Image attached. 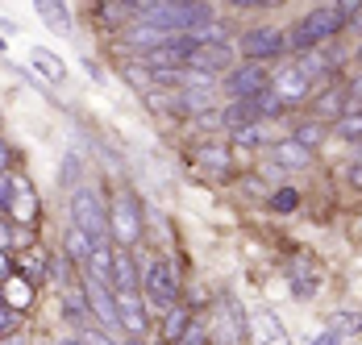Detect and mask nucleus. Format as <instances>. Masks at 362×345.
<instances>
[{"label": "nucleus", "instance_id": "f257e3e1", "mask_svg": "<svg viewBox=\"0 0 362 345\" xmlns=\"http://www.w3.org/2000/svg\"><path fill=\"white\" fill-rule=\"evenodd\" d=\"M341 30H346L341 4H321V8H313L308 17H300V21L291 25L288 46H296V50H313V46L329 42L333 34H341Z\"/></svg>", "mask_w": 362, "mask_h": 345}, {"label": "nucleus", "instance_id": "f03ea898", "mask_svg": "<svg viewBox=\"0 0 362 345\" xmlns=\"http://www.w3.org/2000/svg\"><path fill=\"white\" fill-rule=\"evenodd\" d=\"M71 221L75 229L88 238V242L100 245L109 242V212H105V200H100V192H92V187H79L71 196Z\"/></svg>", "mask_w": 362, "mask_h": 345}, {"label": "nucleus", "instance_id": "7ed1b4c3", "mask_svg": "<svg viewBox=\"0 0 362 345\" xmlns=\"http://www.w3.org/2000/svg\"><path fill=\"white\" fill-rule=\"evenodd\" d=\"M196 37L192 34H175L167 37L163 46H154L150 54H146V67L154 71V75H180V71H187V63H192V54H196Z\"/></svg>", "mask_w": 362, "mask_h": 345}, {"label": "nucleus", "instance_id": "20e7f679", "mask_svg": "<svg viewBox=\"0 0 362 345\" xmlns=\"http://www.w3.org/2000/svg\"><path fill=\"white\" fill-rule=\"evenodd\" d=\"M142 291H146V300H150L158 312H171L175 308V300H180L175 267H171L167 258H154V262L146 267V275H142Z\"/></svg>", "mask_w": 362, "mask_h": 345}, {"label": "nucleus", "instance_id": "39448f33", "mask_svg": "<svg viewBox=\"0 0 362 345\" xmlns=\"http://www.w3.org/2000/svg\"><path fill=\"white\" fill-rule=\"evenodd\" d=\"M109 238H117L125 250L142 238V212H138V200L129 192H121L109 204Z\"/></svg>", "mask_w": 362, "mask_h": 345}, {"label": "nucleus", "instance_id": "423d86ee", "mask_svg": "<svg viewBox=\"0 0 362 345\" xmlns=\"http://www.w3.org/2000/svg\"><path fill=\"white\" fill-rule=\"evenodd\" d=\"M284 46H288L284 30H271V25H258V30H246V34H242V54H246L250 63H258V59H275Z\"/></svg>", "mask_w": 362, "mask_h": 345}, {"label": "nucleus", "instance_id": "0eeeda50", "mask_svg": "<svg viewBox=\"0 0 362 345\" xmlns=\"http://www.w3.org/2000/svg\"><path fill=\"white\" fill-rule=\"evenodd\" d=\"M229 96H238V100H258L262 92H271V79H267V71L262 67H238V71H229Z\"/></svg>", "mask_w": 362, "mask_h": 345}, {"label": "nucleus", "instance_id": "6e6552de", "mask_svg": "<svg viewBox=\"0 0 362 345\" xmlns=\"http://www.w3.org/2000/svg\"><path fill=\"white\" fill-rule=\"evenodd\" d=\"M246 337L250 345H291V337L284 333V324H279V316L275 312H254L250 320H246Z\"/></svg>", "mask_w": 362, "mask_h": 345}, {"label": "nucleus", "instance_id": "1a4fd4ad", "mask_svg": "<svg viewBox=\"0 0 362 345\" xmlns=\"http://www.w3.org/2000/svg\"><path fill=\"white\" fill-rule=\"evenodd\" d=\"M83 296H88V308L96 312L109 329H121V316H117V296H112L100 279L88 275V283H83Z\"/></svg>", "mask_w": 362, "mask_h": 345}, {"label": "nucleus", "instance_id": "9d476101", "mask_svg": "<svg viewBox=\"0 0 362 345\" xmlns=\"http://www.w3.org/2000/svg\"><path fill=\"white\" fill-rule=\"evenodd\" d=\"M213 337L221 345H238L246 337V324H242V312H238V300L233 296L217 304V329H213Z\"/></svg>", "mask_w": 362, "mask_h": 345}, {"label": "nucleus", "instance_id": "9b49d317", "mask_svg": "<svg viewBox=\"0 0 362 345\" xmlns=\"http://www.w3.org/2000/svg\"><path fill=\"white\" fill-rule=\"evenodd\" d=\"M117 296V316L125 333H146V308L138 300V291H112Z\"/></svg>", "mask_w": 362, "mask_h": 345}, {"label": "nucleus", "instance_id": "f8f14e48", "mask_svg": "<svg viewBox=\"0 0 362 345\" xmlns=\"http://www.w3.org/2000/svg\"><path fill=\"white\" fill-rule=\"evenodd\" d=\"M271 92H275L284 104L304 100V92H308V75H304L300 67H284L275 79H271Z\"/></svg>", "mask_w": 362, "mask_h": 345}, {"label": "nucleus", "instance_id": "ddd939ff", "mask_svg": "<svg viewBox=\"0 0 362 345\" xmlns=\"http://www.w3.org/2000/svg\"><path fill=\"white\" fill-rule=\"evenodd\" d=\"M221 67H233V54H229V46H196V54H192V63L187 71H200V75H213Z\"/></svg>", "mask_w": 362, "mask_h": 345}, {"label": "nucleus", "instance_id": "4468645a", "mask_svg": "<svg viewBox=\"0 0 362 345\" xmlns=\"http://www.w3.org/2000/svg\"><path fill=\"white\" fill-rule=\"evenodd\" d=\"M4 212L17 221V225H30L37 216V196H34V187L30 183H17V192H13V200L4 204Z\"/></svg>", "mask_w": 362, "mask_h": 345}, {"label": "nucleus", "instance_id": "2eb2a0df", "mask_svg": "<svg viewBox=\"0 0 362 345\" xmlns=\"http://www.w3.org/2000/svg\"><path fill=\"white\" fill-rule=\"evenodd\" d=\"M112 291H138V271L129 250H112Z\"/></svg>", "mask_w": 362, "mask_h": 345}, {"label": "nucleus", "instance_id": "dca6fc26", "mask_svg": "<svg viewBox=\"0 0 362 345\" xmlns=\"http://www.w3.org/2000/svg\"><path fill=\"white\" fill-rule=\"evenodd\" d=\"M34 8H37V17H42L54 34H71V8H67L63 0H37Z\"/></svg>", "mask_w": 362, "mask_h": 345}, {"label": "nucleus", "instance_id": "f3484780", "mask_svg": "<svg viewBox=\"0 0 362 345\" xmlns=\"http://www.w3.org/2000/svg\"><path fill=\"white\" fill-rule=\"evenodd\" d=\"M196 167H204V171H229V146H213V141H204V146H196Z\"/></svg>", "mask_w": 362, "mask_h": 345}, {"label": "nucleus", "instance_id": "a211bd4d", "mask_svg": "<svg viewBox=\"0 0 362 345\" xmlns=\"http://www.w3.org/2000/svg\"><path fill=\"white\" fill-rule=\"evenodd\" d=\"M221 121L229 125V129H242V125H258L262 117H258V108H254V100H233L225 112H221Z\"/></svg>", "mask_w": 362, "mask_h": 345}, {"label": "nucleus", "instance_id": "6ab92c4d", "mask_svg": "<svg viewBox=\"0 0 362 345\" xmlns=\"http://www.w3.org/2000/svg\"><path fill=\"white\" fill-rule=\"evenodd\" d=\"M30 67H34L42 79H50V83H63V63H59L50 50H42V46L30 50Z\"/></svg>", "mask_w": 362, "mask_h": 345}, {"label": "nucleus", "instance_id": "aec40b11", "mask_svg": "<svg viewBox=\"0 0 362 345\" xmlns=\"http://www.w3.org/2000/svg\"><path fill=\"white\" fill-rule=\"evenodd\" d=\"M275 163H279V167H308V163H313V150H304L296 138H288V141L275 146Z\"/></svg>", "mask_w": 362, "mask_h": 345}, {"label": "nucleus", "instance_id": "412c9836", "mask_svg": "<svg viewBox=\"0 0 362 345\" xmlns=\"http://www.w3.org/2000/svg\"><path fill=\"white\" fill-rule=\"evenodd\" d=\"M187 329H192V312H187V308H180V304H175L171 312H163V337H167L171 345L180 341Z\"/></svg>", "mask_w": 362, "mask_h": 345}, {"label": "nucleus", "instance_id": "4be33fe9", "mask_svg": "<svg viewBox=\"0 0 362 345\" xmlns=\"http://www.w3.org/2000/svg\"><path fill=\"white\" fill-rule=\"evenodd\" d=\"M88 275H92V279H100L105 287L112 283V250H109V245H100V250L92 254V262H88Z\"/></svg>", "mask_w": 362, "mask_h": 345}, {"label": "nucleus", "instance_id": "5701e85b", "mask_svg": "<svg viewBox=\"0 0 362 345\" xmlns=\"http://www.w3.org/2000/svg\"><path fill=\"white\" fill-rule=\"evenodd\" d=\"M4 296H8V304L13 308H25L30 300H34V287H30V279H21V275H13V279H4Z\"/></svg>", "mask_w": 362, "mask_h": 345}, {"label": "nucleus", "instance_id": "b1692460", "mask_svg": "<svg viewBox=\"0 0 362 345\" xmlns=\"http://www.w3.org/2000/svg\"><path fill=\"white\" fill-rule=\"evenodd\" d=\"M329 333H337V337L362 333V316L358 312H333V316H329Z\"/></svg>", "mask_w": 362, "mask_h": 345}, {"label": "nucleus", "instance_id": "393cba45", "mask_svg": "<svg viewBox=\"0 0 362 345\" xmlns=\"http://www.w3.org/2000/svg\"><path fill=\"white\" fill-rule=\"evenodd\" d=\"M291 138L300 141L304 150H317V146L325 141V125H321V121H308V125H300V129H296Z\"/></svg>", "mask_w": 362, "mask_h": 345}, {"label": "nucleus", "instance_id": "a878e982", "mask_svg": "<svg viewBox=\"0 0 362 345\" xmlns=\"http://www.w3.org/2000/svg\"><path fill=\"white\" fill-rule=\"evenodd\" d=\"M291 291H296V300H308V296L317 291V279L308 275L304 267H296V271H291Z\"/></svg>", "mask_w": 362, "mask_h": 345}, {"label": "nucleus", "instance_id": "bb28decb", "mask_svg": "<svg viewBox=\"0 0 362 345\" xmlns=\"http://www.w3.org/2000/svg\"><path fill=\"white\" fill-rule=\"evenodd\" d=\"M337 134L346 141H362V112H346V117L337 121Z\"/></svg>", "mask_w": 362, "mask_h": 345}, {"label": "nucleus", "instance_id": "cd10ccee", "mask_svg": "<svg viewBox=\"0 0 362 345\" xmlns=\"http://www.w3.org/2000/svg\"><path fill=\"white\" fill-rule=\"evenodd\" d=\"M67 245H71V254L79 258V262H92V254H96V245L88 242L79 229H71V233H67Z\"/></svg>", "mask_w": 362, "mask_h": 345}, {"label": "nucleus", "instance_id": "c85d7f7f", "mask_svg": "<svg viewBox=\"0 0 362 345\" xmlns=\"http://www.w3.org/2000/svg\"><path fill=\"white\" fill-rule=\"evenodd\" d=\"M254 108H258V117H279V112H284V100H279L275 92H262V96L254 100Z\"/></svg>", "mask_w": 362, "mask_h": 345}, {"label": "nucleus", "instance_id": "c756f323", "mask_svg": "<svg viewBox=\"0 0 362 345\" xmlns=\"http://www.w3.org/2000/svg\"><path fill=\"white\" fill-rule=\"evenodd\" d=\"M271 208H275V212H296V208H300V196H296L291 187H279L275 200H271Z\"/></svg>", "mask_w": 362, "mask_h": 345}, {"label": "nucleus", "instance_id": "7c9ffc66", "mask_svg": "<svg viewBox=\"0 0 362 345\" xmlns=\"http://www.w3.org/2000/svg\"><path fill=\"white\" fill-rule=\"evenodd\" d=\"M341 100H346L341 92H329V96H321V117H337V121H341V117H346V112H341Z\"/></svg>", "mask_w": 362, "mask_h": 345}, {"label": "nucleus", "instance_id": "2f4dec72", "mask_svg": "<svg viewBox=\"0 0 362 345\" xmlns=\"http://www.w3.org/2000/svg\"><path fill=\"white\" fill-rule=\"evenodd\" d=\"M229 134H233L238 146H258V141H262V129H258V125H242V129H229Z\"/></svg>", "mask_w": 362, "mask_h": 345}, {"label": "nucleus", "instance_id": "473e14b6", "mask_svg": "<svg viewBox=\"0 0 362 345\" xmlns=\"http://www.w3.org/2000/svg\"><path fill=\"white\" fill-rule=\"evenodd\" d=\"M13 192H17V179H13V175L4 171V175H0V208H4L8 200H13Z\"/></svg>", "mask_w": 362, "mask_h": 345}, {"label": "nucleus", "instance_id": "72a5a7b5", "mask_svg": "<svg viewBox=\"0 0 362 345\" xmlns=\"http://www.w3.org/2000/svg\"><path fill=\"white\" fill-rule=\"evenodd\" d=\"M204 341H209V333H204L200 324H192V329H187V333H183L175 345H204Z\"/></svg>", "mask_w": 362, "mask_h": 345}, {"label": "nucleus", "instance_id": "f704fd0d", "mask_svg": "<svg viewBox=\"0 0 362 345\" xmlns=\"http://www.w3.org/2000/svg\"><path fill=\"white\" fill-rule=\"evenodd\" d=\"M75 175H79V163H75V154H67V163H63V175H59V183H67V187H71Z\"/></svg>", "mask_w": 362, "mask_h": 345}, {"label": "nucleus", "instance_id": "c9c22d12", "mask_svg": "<svg viewBox=\"0 0 362 345\" xmlns=\"http://www.w3.org/2000/svg\"><path fill=\"white\" fill-rule=\"evenodd\" d=\"M13 238H17V233H13V221H0V250H8Z\"/></svg>", "mask_w": 362, "mask_h": 345}, {"label": "nucleus", "instance_id": "e433bc0d", "mask_svg": "<svg viewBox=\"0 0 362 345\" xmlns=\"http://www.w3.org/2000/svg\"><path fill=\"white\" fill-rule=\"evenodd\" d=\"M4 279H13V262H8V254L0 250V283H4Z\"/></svg>", "mask_w": 362, "mask_h": 345}, {"label": "nucleus", "instance_id": "4c0bfd02", "mask_svg": "<svg viewBox=\"0 0 362 345\" xmlns=\"http://www.w3.org/2000/svg\"><path fill=\"white\" fill-rule=\"evenodd\" d=\"M83 341H88V345H112L109 337H105V333H88V337H83Z\"/></svg>", "mask_w": 362, "mask_h": 345}, {"label": "nucleus", "instance_id": "58836bf2", "mask_svg": "<svg viewBox=\"0 0 362 345\" xmlns=\"http://www.w3.org/2000/svg\"><path fill=\"white\" fill-rule=\"evenodd\" d=\"M337 341H341L337 333H321V337H317V341H313V345H337Z\"/></svg>", "mask_w": 362, "mask_h": 345}, {"label": "nucleus", "instance_id": "ea45409f", "mask_svg": "<svg viewBox=\"0 0 362 345\" xmlns=\"http://www.w3.org/2000/svg\"><path fill=\"white\" fill-rule=\"evenodd\" d=\"M346 30H354V34H362V8L354 13V17H350V25H346Z\"/></svg>", "mask_w": 362, "mask_h": 345}, {"label": "nucleus", "instance_id": "a19ab883", "mask_svg": "<svg viewBox=\"0 0 362 345\" xmlns=\"http://www.w3.org/2000/svg\"><path fill=\"white\" fill-rule=\"evenodd\" d=\"M8 171V146H4V141H0V175Z\"/></svg>", "mask_w": 362, "mask_h": 345}, {"label": "nucleus", "instance_id": "79ce46f5", "mask_svg": "<svg viewBox=\"0 0 362 345\" xmlns=\"http://www.w3.org/2000/svg\"><path fill=\"white\" fill-rule=\"evenodd\" d=\"M350 100H358V108H362V79H354V88H350Z\"/></svg>", "mask_w": 362, "mask_h": 345}, {"label": "nucleus", "instance_id": "37998d69", "mask_svg": "<svg viewBox=\"0 0 362 345\" xmlns=\"http://www.w3.org/2000/svg\"><path fill=\"white\" fill-rule=\"evenodd\" d=\"M8 324H13V316H8V308H4V304H0V329H8Z\"/></svg>", "mask_w": 362, "mask_h": 345}, {"label": "nucleus", "instance_id": "c03bdc74", "mask_svg": "<svg viewBox=\"0 0 362 345\" xmlns=\"http://www.w3.org/2000/svg\"><path fill=\"white\" fill-rule=\"evenodd\" d=\"M350 179H354V183L362 187V167H354V171H350Z\"/></svg>", "mask_w": 362, "mask_h": 345}, {"label": "nucleus", "instance_id": "a18cd8bd", "mask_svg": "<svg viewBox=\"0 0 362 345\" xmlns=\"http://www.w3.org/2000/svg\"><path fill=\"white\" fill-rule=\"evenodd\" d=\"M4 345H25V337H21V333H17V337H8V341Z\"/></svg>", "mask_w": 362, "mask_h": 345}, {"label": "nucleus", "instance_id": "49530a36", "mask_svg": "<svg viewBox=\"0 0 362 345\" xmlns=\"http://www.w3.org/2000/svg\"><path fill=\"white\" fill-rule=\"evenodd\" d=\"M59 345H88V341H75V337H71V341H59Z\"/></svg>", "mask_w": 362, "mask_h": 345}, {"label": "nucleus", "instance_id": "de8ad7c7", "mask_svg": "<svg viewBox=\"0 0 362 345\" xmlns=\"http://www.w3.org/2000/svg\"><path fill=\"white\" fill-rule=\"evenodd\" d=\"M358 67H362V46H358Z\"/></svg>", "mask_w": 362, "mask_h": 345}, {"label": "nucleus", "instance_id": "09e8293b", "mask_svg": "<svg viewBox=\"0 0 362 345\" xmlns=\"http://www.w3.org/2000/svg\"><path fill=\"white\" fill-rule=\"evenodd\" d=\"M129 345H142V341H138V337H134V341H129Z\"/></svg>", "mask_w": 362, "mask_h": 345}, {"label": "nucleus", "instance_id": "8fccbe9b", "mask_svg": "<svg viewBox=\"0 0 362 345\" xmlns=\"http://www.w3.org/2000/svg\"><path fill=\"white\" fill-rule=\"evenodd\" d=\"M0 50H4V37H0Z\"/></svg>", "mask_w": 362, "mask_h": 345}, {"label": "nucleus", "instance_id": "3c124183", "mask_svg": "<svg viewBox=\"0 0 362 345\" xmlns=\"http://www.w3.org/2000/svg\"><path fill=\"white\" fill-rule=\"evenodd\" d=\"M358 167H362V163H358Z\"/></svg>", "mask_w": 362, "mask_h": 345}]
</instances>
